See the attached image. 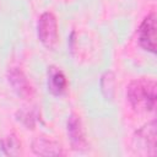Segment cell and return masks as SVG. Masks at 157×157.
I'll return each instance as SVG.
<instances>
[{
    "mask_svg": "<svg viewBox=\"0 0 157 157\" xmlns=\"http://www.w3.org/2000/svg\"><path fill=\"white\" fill-rule=\"evenodd\" d=\"M126 98L136 112H152L156 105V82L150 78H137L129 83Z\"/></svg>",
    "mask_w": 157,
    "mask_h": 157,
    "instance_id": "1",
    "label": "cell"
},
{
    "mask_svg": "<svg viewBox=\"0 0 157 157\" xmlns=\"http://www.w3.org/2000/svg\"><path fill=\"white\" fill-rule=\"evenodd\" d=\"M37 33L40 43L48 48L53 49L58 42V21L54 13L44 12L40 15L37 25Z\"/></svg>",
    "mask_w": 157,
    "mask_h": 157,
    "instance_id": "2",
    "label": "cell"
},
{
    "mask_svg": "<svg viewBox=\"0 0 157 157\" xmlns=\"http://www.w3.org/2000/svg\"><path fill=\"white\" fill-rule=\"evenodd\" d=\"M139 43L151 53H156V15H147L139 27Z\"/></svg>",
    "mask_w": 157,
    "mask_h": 157,
    "instance_id": "3",
    "label": "cell"
},
{
    "mask_svg": "<svg viewBox=\"0 0 157 157\" xmlns=\"http://www.w3.org/2000/svg\"><path fill=\"white\" fill-rule=\"evenodd\" d=\"M7 81L12 90L23 99H31L34 94V90L28 81L27 76L18 67H11L7 71Z\"/></svg>",
    "mask_w": 157,
    "mask_h": 157,
    "instance_id": "4",
    "label": "cell"
},
{
    "mask_svg": "<svg viewBox=\"0 0 157 157\" xmlns=\"http://www.w3.org/2000/svg\"><path fill=\"white\" fill-rule=\"evenodd\" d=\"M134 141L136 146L153 156L156 153V121L152 120L140 128L135 132Z\"/></svg>",
    "mask_w": 157,
    "mask_h": 157,
    "instance_id": "5",
    "label": "cell"
},
{
    "mask_svg": "<svg viewBox=\"0 0 157 157\" xmlns=\"http://www.w3.org/2000/svg\"><path fill=\"white\" fill-rule=\"evenodd\" d=\"M67 135L70 139L71 147L75 151H83L87 147V140L80 117L71 114L67 119Z\"/></svg>",
    "mask_w": 157,
    "mask_h": 157,
    "instance_id": "6",
    "label": "cell"
},
{
    "mask_svg": "<svg viewBox=\"0 0 157 157\" xmlns=\"http://www.w3.org/2000/svg\"><path fill=\"white\" fill-rule=\"evenodd\" d=\"M32 151L37 156H60L63 147L54 140L38 136L32 141Z\"/></svg>",
    "mask_w": 157,
    "mask_h": 157,
    "instance_id": "7",
    "label": "cell"
},
{
    "mask_svg": "<svg viewBox=\"0 0 157 157\" xmlns=\"http://www.w3.org/2000/svg\"><path fill=\"white\" fill-rule=\"evenodd\" d=\"M66 87L67 80L64 72L55 66L48 67V90L53 94L60 96L66 91Z\"/></svg>",
    "mask_w": 157,
    "mask_h": 157,
    "instance_id": "8",
    "label": "cell"
},
{
    "mask_svg": "<svg viewBox=\"0 0 157 157\" xmlns=\"http://www.w3.org/2000/svg\"><path fill=\"white\" fill-rule=\"evenodd\" d=\"M114 87H115V80L113 72L108 71L105 72L101 78V88L107 99H112L114 96Z\"/></svg>",
    "mask_w": 157,
    "mask_h": 157,
    "instance_id": "9",
    "label": "cell"
},
{
    "mask_svg": "<svg viewBox=\"0 0 157 157\" xmlns=\"http://www.w3.org/2000/svg\"><path fill=\"white\" fill-rule=\"evenodd\" d=\"M1 146H2V151L6 155H9V156H17L20 153L21 142L17 140V137L15 135H10V136L5 137L1 141Z\"/></svg>",
    "mask_w": 157,
    "mask_h": 157,
    "instance_id": "10",
    "label": "cell"
},
{
    "mask_svg": "<svg viewBox=\"0 0 157 157\" xmlns=\"http://www.w3.org/2000/svg\"><path fill=\"white\" fill-rule=\"evenodd\" d=\"M17 120L21 121L27 129H33L36 126V121H37V117L38 114L34 110H29V109H21L16 113Z\"/></svg>",
    "mask_w": 157,
    "mask_h": 157,
    "instance_id": "11",
    "label": "cell"
}]
</instances>
